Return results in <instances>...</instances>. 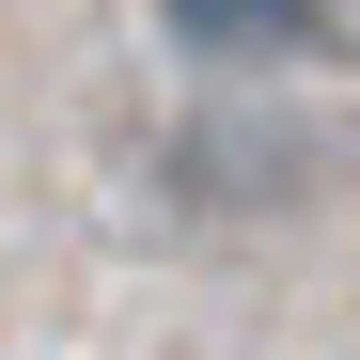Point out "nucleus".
<instances>
[{"mask_svg": "<svg viewBox=\"0 0 360 360\" xmlns=\"http://www.w3.org/2000/svg\"><path fill=\"white\" fill-rule=\"evenodd\" d=\"M345 47H360V0H345Z\"/></svg>", "mask_w": 360, "mask_h": 360, "instance_id": "nucleus-3", "label": "nucleus"}, {"mask_svg": "<svg viewBox=\"0 0 360 360\" xmlns=\"http://www.w3.org/2000/svg\"><path fill=\"white\" fill-rule=\"evenodd\" d=\"M157 32L204 79H282V63H329L345 47V0H157Z\"/></svg>", "mask_w": 360, "mask_h": 360, "instance_id": "nucleus-1", "label": "nucleus"}, {"mask_svg": "<svg viewBox=\"0 0 360 360\" xmlns=\"http://www.w3.org/2000/svg\"><path fill=\"white\" fill-rule=\"evenodd\" d=\"M172 172H188V188H297L314 157H297V141H235V126H204V141L172 157Z\"/></svg>", "mask_w": 360, "mask_h": 360, "instance_id": "nucleus-2", "label": "nucleus"}]
</instances>
